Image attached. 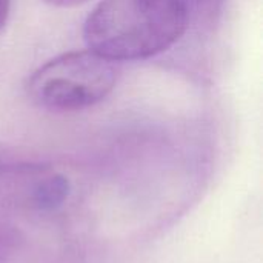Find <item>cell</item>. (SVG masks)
<instances>
[{
  "label": "cell",
  "mask_w": 263,
  "mask_h": 263,
  "mask_svg": "<svg viewBox=\"0 0 263 263\" xmlns=\"http://www.w3.org/2000/svg\"><path fill=\"white\" fill-rule=\"evenodd\" d=\"M191 22L180 0H102L88 14V49L114 62L156 57L174 46Z\"/></svg>",
  "instance_id": "cell-1"
},
{
  "label": "cell",
  "mask_w": 263,
  "mask_h": 263,
  "mask_svg": "<svg viewBox=\"0 0 263 263\" xmlns=\"http://www.w3.org/2000/svg\"><path fill=\"white\" fill-rule=\"evenodd\" d=\"M119 63L91 49L63 52L34 69L26 83L28 99L51 112H77L103 102L116 88Z\"/></svg>",
  "instance_id": "cell-2"
},
{
  "label": "cell",
  "mask_w": 263,
  "mask_h": 263,
  "mask_svg": "<svg viewBox=\"0 0 263 263\" xmlns=\"http://www.w3.org/2000/svg\"><path fill=\"white\" fill-rule=\"evenodd\" d=\"M69 190L55 166L0 143V210L51 213L66 202Z\"/></svg>",
  "instance_id": "cell-3"
},
{
  "label": "cell",
  "mask_w": 263,
  "mask_h": 263,
  "mask_svg": "<svg viewBox=\"0 0 263 263\" xmlns=\"http://www.w3.org/2000/svg\"><path fill=\"white\" fill-rule=\"evenodd\" d=\"M180 2L186 6L190 17L193 18V15L202 12L203 9H208L210 6H213L216 0H180Z\"/></svg>",
  "instance_id": "cell-4"
},
{
  "label": "cell",
  "mask_w": 263,
  "mask_h": 263,
  "mask_svg": "<svg viewBox=\"0 0 263 263\" xmlns=\"http://www.w3.org/2000/svg\"><path fill=\"white\" fill-rule=\"evenodd\" d=\"M11 2L12 0H0V32L5 29L9 14H11Z\"/></svg>",
  "instance_id": "cell-5"
},
{
  "label": "cell",
  "mask_w": 263,
  "mask_h": 263,
  "mask_svg": "<svg viewBox=\"0 0 263 263\" xmlns=\"http://www.w3.org/2000/svg\"><path fill=\"white\" fill-rule=\"evenodd\" d=\"M43 2L55 8H76V6L86 3L88 0H43Z\"/></svg>",
  "instance_id": "cell-6"
}]
</instances>
